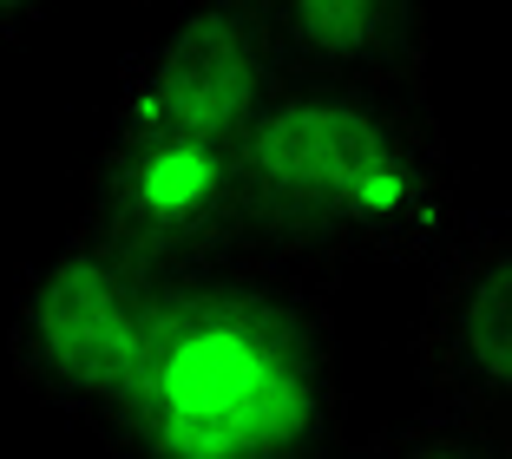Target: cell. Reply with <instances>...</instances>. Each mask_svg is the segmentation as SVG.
<instances>
[{
    "label": "cell",
    "instance_id": "obj_8",
    "mask_svg": "<svg viewBox=\"0 0 512 459\" xmlns=\"http://www.w3.org/2000/svg\"><path fill=\"white\" fill-rule=\"evenodd\" d=\"M33 20H40V14H33V7H14V0H0V46L14 40V33H27Z\"/></svg>",
    "mask_w": 512,
    "mask_h": 459
},
{
    "label": "cell",
    "instance_id": "obj_5",
    "mask_svg": "<svg viewBox=\"0 0 512 459\" xmlns=\"http://www.w3.org/2000/svg\"><path fill=\"white\" fill-rule=\"evenodd\" d=\"M414 361L440 414L512 433V217H467L427 263Z\"/></svg>",
    "mask_w": 512,
    "mask_h": 459
},
{
    "label": "cell",
    "instance_id": "obj_2",
    "mask_svg": "<svg viewBox=\"0 0 512 459\" xmlns=\"http://www.w3.org/2000/svg\"><path fill=\"white\" fill-rule=\"evenodd\" d=\"M250 250L296 269L434 263L460 230V171L427 92L276 79L243 132Z\"/></svg>",
    "mask_w": 512,
    "mask_h": 459
},
{
    "label": "cell",
    "instance_id": "obj_4",
    "mask_svg": "<svg viewBox=\"0 0 512 459\" xmlns=\"http://www.w3.org/2000/svg\"><path fill=\"white\" fill-rule=\"evenodd\" d=\"M165 289V269L99 237L92 223H73L60 250L20 276L14 328H7V361L20 387L106 440L151 355Z\"/></svg>",
    "mask_w": 512,
    "mask_h": 459
},
{
    "label": "cell",
    "instance_id": "obj_3",
    "mask_svg": "<svg viewBox=\"0 0 512 459\" xmlns=\"http://www.w3.org/2000/svg\"><path fill=\"white\" fill-rule=\"evenodd\" d=\"M270 86L276 53L256 0L197 7L138 46L119 66V99L79 223L165 276L250 250L243 132Z\"/></svg>",
    "mask_w": 512,
    "mask_h": 459
},
{
    "label": "cell",
    "instance_id": "obj_6",
    "mask_svg": "<svg viewBox=\"0 0 512 459\" xmlns=\"http://www.w3.org/2000/svg\"><path fill=\"white\" fill-rule=\"evenodd\" d=\"M283 79L427 92V14L414 0H263Z\"/></svg>",
    "mask_w": 512,
    "mask_h": 459
},
{
    "label": "cell",
    "instance_id": "obj_1",
    "mask_svg": "<svg viewBox=\"0 0 512 459\" xmlns=\"http://www.w3.org/2000/svg\"><path fill=\"white\" fill-rule=\"evenodd\" d=\"M106 446L119 459H348L335 282L263 250L171 276Z\"/></svg>",
    "mask_w": 512,
    "mask_h": 459
},
{
    "label": "cell",
    "instance_id": "obj_7",
    "mask_svg": "<svg viewBox=\"0 0 512 459\" xmlns=\"http://www.w3.org/2000/svg\"><path fill=\"white\" fill-rule=\"evenodd\" d=\"M348 459H512V433L427 407V414L401 420V427H381L362 446H348Z\"/></svg>",
    "mask_w": 512,
    "mask_h": 459
}]
</instances>
